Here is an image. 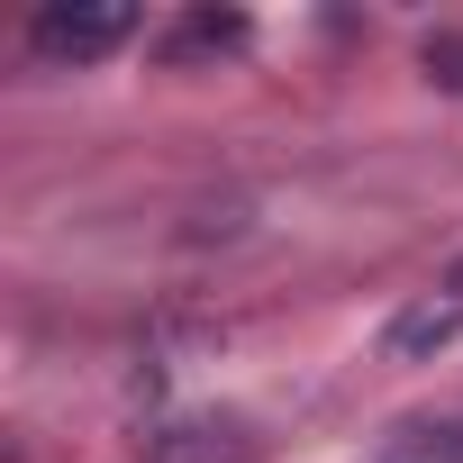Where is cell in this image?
Returning a JSON list of instances; mask_svg holds the SVG:
<instances>
[{
  "label": "cell",
  "instance_id": "2",
  "mask_svg": "<svg viewBox=\"0 0 463 463\" xmlns=\"http://www.w3.org/2000/svg\"><path fill=\"white\" fill-rule=\"evenodd\" d=\"M146 463H255L246 418H164L146 436Z\"/></svg>",
  "mask_w": 463,
  "mask_h": 463
},
{
  "label": "cell",
  "instance_id": "5",
  "mask_svg": "<svg viewBox=\"0 0 463 463\" xmlns=\"http://www.w3.org/2000/svg\"><path fill=\"white\" fill-rule=\"evenodd\" d=\"M418 64H427L436 91H463V37H454V28H436V37L418 46Z\"/></svg>",
  "mask_w": 463,
  "mask_h": 463
},
{
  "label": "cell",
  "instance_id": "6",
  "mask_svg": "<svg viewBox=\"0 0 463 463\" xmlns=\"http://www.w3.org/2000/svg\"><path fill=\"white\" fill-rule=\"evenodd\" d=\"M436 291H445V300H463V255L445 264V282H436Z\"/></svg>",
  "mask_w": 463,
  "mask_h": 463
},
{
  "label": "cell",
  "instance_id": "4",
  "mask_svg": "<svg viewBox=\"0 0 463 463\" xmlns=\"http://www.w3.org/2000/svg\"><path fill=\"white\" fill-rule=\"evenodd\" d=\"M246 46V10H182L173 28H164V64H209V55H237Z\"/></svg>",
  "mask_w": 463,
  "mask_h": 463
},
{
  "label": "cell",
  "instance_id": "1",
  "mask_svg": "<svg viewBox=\"0 0 463 463\" xmlns=\"http://www.w3.org/2000/svg\"><path fill=\"white\" fill-rule=\"evenodd\" d=\"M128 37H137V10H128V0H46L37 28H28V46H37L46 64H100V55H118Z\"/></svg>",
  "mask_w": 463,
  "mask_h": 463
},
{
  "label": "cell",
  "instance_id": "3",
  "mask_svg": "<svg viewBox=\"0 0 463 463\" xmlns=\"http://www.w3.org/2000/svg\"><path fill=\"white\" fill-rule=\"evenodd\" d=\"M454 336H463V300L427 291V300H409V309L382 327V354H391V364H436Z\"/></svg>",
  "mask_w": 463,
  "mask_h": 463
}]
</instances>
